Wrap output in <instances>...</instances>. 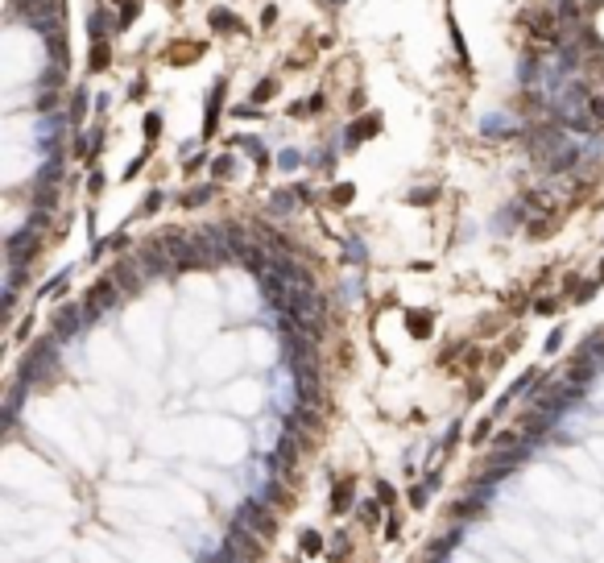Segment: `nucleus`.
Returning <instances> with one entry per match:
<instances>
[{
	"label": "nucleus",
	"mask_w": 604,
	"mask_h": 563,
	"mask_svg": "<svg viewBox=\"0 0 604 563\" xmlns=\"http://www.w3.org/2000/svg\"><path fill=\"white\" fill-rule=\"evenodd\" d=\"M104 67H108V42L99 38L96 46H92V71H104Z\"/></svg>",
	"instance_id": "nucleus-10"
},
{
	"label": "nucleus",
	"mask_w": 604,
	"mask_h": 563,
	"mask_svg": "<svg viewBox=\"0 0 604 563\" xmlns=\"http://www.w3.org/2000/svg\"><path fill=\"white\" fill-rule=\"evenodd\" d=\"M600 278H604V266H600Z\"/></svg>",
	"instance_id": "nucleus-31"
},
{
	"label": "nucleus",
	"mask_w": 604,
	"mask_h": 563,
	"mask_svg": "<svg viewBox=\"0 0 604 563\" xmlns=\"http://www.w3.org/2000/svg\"><path fill=\"white\" fill-rule=\"evenodd\" d=\"M414 203H418V207H427V199H435V191H414Z\"/></svg>",
	"instance_id": "nucleus-29"
},
{
	"label": "nucleus",
	"mask_w": 604,
	"mask_h": 563,
	"mask_svg": "<svg viewBox=\"0 0 604 563\" xmlns=\"http://www.w3.org/2000/svg\"><path fill=\"white\" fill-rule=\"evenodd\" d=\"M397 535H402V522H397V518H389V526H385V539H397Z\"/></svg>",
	"instance_id": "nucleus-27"
},
{
	"label": "nucleus",
	"mask_w": 604,
	"mask_h": 563,
	"mask_svg": "<svg viewBox=\"0 0 604 563\" xmlns=\"http://www.w3.org/2000/svg\"><path fill=\"white\" fill-rule=\"evenodd\" d=\"M534 29H538V38L555 42V25H551V17H534Z\"/></svg>",
	"instance_id": "nucleus-11"
},
{
	"label": "nucleus",
	"mask_w": 604,
	"mask_h": 563,
	"mask_svg": "<svg viewBox=\"0 0 604 563\" xmlns=\"http://www.w3.org/2000/svg\"><path fill=\"white\" fill-rule=\"evenodd\" d=\"M488 431H493V418H484L481 427H476V435H472V443H484V439H488Z\"/></svg>",
	"instance_id": "nucleus-22"
},
{
	"label": "nucleus",
	"mask_w": 604,
	"mask_h": 563,
	"mask_svg": "<svg viewBox=\"0 0 604 563\" xmlns=\"http://www.w3.org/2000/svg\"><path fill=\"white\" fill-rule=\"evenodd\" d=\"M25 373H21V386H29V381H38V377H46L50 368H58V348H54V340H38V348L25 356Z\"/></svg>",
	"instance_id": "nucleus-1"
},
{
	"label": "nucleus",
	"mask_w": 604,
	"mask_h": 563,
	"mask_svg": "<svg viewBox=\"0 0 604 563\" xmlns=\"http://www.w3.org/2000/svg\"><path fill=\"white\" fill-rule=\"evenodd\" d=\"M377 501H381V505H393V489H389L385 481L377 485Z\"/></svg>",
	"instance_id": "nucleus-24"
},
{
	"label": "nucleus",
	"mask_w": 604,
	"mask_h": 563,
	"mask_svg": "<svg viewBox=\"0 0 604 563\" xmlns=\"http://www.w3.org/2000/svg\"><path fill=\"white\" fill-rule=\"evenodd\" d=\"M513 443H517V431H501L497 435V447H513Z\"/></svg>",
	"instance_id": "nucleus-25"
},
{
	"label": "nucleus",
	"mask_w": 604,
	"mask_h": 563,
	"mask_svg": "<svg viewBox=\"0 0 604 563\" xmlns=\"http://www.w3.org/2000/svg\"><path fill=\"white\" fill-rule=\"evenodd\" d=\"M83 319H87V315H79L75 307H62V311L54 315V336H58V340H75V336H79V327H83Z\"/></svg>",
	"instance_id": "nucleus-6"
},
{
	"label": "nucleus",
	"mask_w": 604,
	"mask_h": 563,
	"mask_svg": "<svg viewBox=\"0 0 604 563\" xmlns=\"http://www.w3.org/2000/svg\"><path fill=\"white\" fill-rule=\"evenodd\" d=\"M232 170H236V162H232V158H219V162H216V178H228Z\"/></svg>",
	"instance_id": "nucleus-20"
},
{
	"label": "nucleus",
	"mask_w": 604,
	"mask_h": 563,
	"mask_svg": "<svg viewBox=\"0 0 604 563\" xmlns=\"http://www.w3.org/2000/svg\"><path fill=\"white\" fill-rule=\"evenodd\" d=\"M348 199H352V187H348V182H339L336 191H331V203H336V207H348Z\"/></svg>",
	"instance_id": "nucleus-13"
},
{
	"label": "nucleus",
	"mask_w": 604,
	"mask_h": 563,
	"mask_svg": "<svg viewBox=\"0 0 604 563\" xmlns=\"http://www.w3.org/2000/svg\"><path fill=\"white\" fill-rule=\"evenodd\" d=\"M137 13H141V4H137V0H124V13H121V21H133Z\"/></svg>",
	"instance_id": "nucleus-23"
},
{
	"label": "nucleus",
	"mask_w": 604,
	"mask_h": 563,
	"mask_svg": "<svg viewBox=\"0 0 604 563\" xmlns=\"http://www.w3.org/2000/svg\"><path fill=\"white\" fill-rule=\"evenodd\" d=\"M484 510V493H476V497H468V501H459L456 505V518H472Z\"/></svg>",
	"instance_id": "nucleus-9"
},
{
	"label": "nucleus",
	"mask_w": 604,
	"mask_h": 563,
	"mask_svg": "<svg viewBox=\"0 0 604 563\" xmlns=\"http://www.w3.org/2000/svg\"><path fill=\"white\" fill-rule=\"evenodd\" d=\"M116 290H121V286H116L112 278H108V282H96V286L87 290V307H83V315L96 319V315H104V311H112V307H116Z\"/></svg>",
	"instance_id": "nucleus-3"
},
{
	"label": "nucleus",
	"mask_w": 604,
	"mask_h": 563,
	"mask_svg": "<svg viewBox=\"0 0 604 563\" xmlns=\"http://www.w3.org/2000/svg\"><path fill=\"white\" fill-rule=\"evenodd\" d=\"M361 518H364V522H377V518H381V501H364Z\"/></svg>",
	"instance_id": "nucleus-16"
},
{
	"label": "nucleus",
	"mask_w": 604,
	"mask_h": 563,
	"mask_svg": "<svg viewBox=\"0 0 604 563\" xmlns=\"http://www.w3.org/2000/svg\"><path fill=\"white\" fill-rule=\"evenodd\" d=\"M141 261H137V257H124V261H116V273H112V282H116V286H121L124 294H137L141 290Z\"/></svg>",
	"instance_id": "nucleus-5"
},
{
	"label": "nucleus",
	"mask_w": 604,
	"mask_h": 563,
	"mask_svg": "<svg viewBox=\"0 0 604 563\" xmlns=\"http://www.w3.org/2000/svg\"><path fill=\"white\" fill-rule=\"evenodd\" d=\"M319 547H323V539H319L314 530H307V535H302V551H307V555H314Z\"/></svg>",
	"instance_id": "nucleus-17"
},
{
	"label": "nucleus",
	"mask_w": 604,
	"mask_h": 563,
	"mask_svg": "<svg viewBox=\"0 0 604 563\" xmlns=\"http://www.w3.org/2000/svg\"><path fill=\"white\" fill-rule=\"evenodd\" d=\"M170 248L162 245V241H153V245H145L141 253H137V261H141V270L145 273H166L174 270V257H166Z\"/></svg>",
	"instance_id": "nucleus-4"
},
{
	"label": "nucleus",
	"mask_w": 604,
	"mask_h": 563,
	"mask_svg": "<svg viewBox=\"0 0 604 563\" xmlns=\"http://www.w3.org/2000/svg\"><path fill=\"white\" fill-rule=\"evenodd\" d=\"M298 162H302V158H298L294 149H286V153H282V166H286V170H290V166H298Z\"/></svg>",
	"instance_id": "nucleus-28"
},
{
	"label": "nucleus",
	"mask_w": 604,
	"mask_h": 563,
	"mask_svg": "<svg viewBox=\"0 0 604 563\" xmlns=\"http://www.w3.org/2000/svg\"><path fill=\"white\" fill-rule=\"evenodd\" d=\"M352 493H356V481H339L336 493H331V514H348V505H352Z\"/></svg>",
	"instance_id": "nucleus-7"
},
{
	"label": "nucleus",
	"mask_w": 604,
	"mask_h": 563,
	"mask_svg": "<svg viewBox=\"0 0 604 563\" xmlns=\"http://www.w3.org/2000/svg\"><path fill=\"white\" fill-rule=\"evenodd\" d=\"M559 17H567V21H576V17H580V9H576V0H563V4H559Z\"/></svg>",
	"instance_id": "nucleus-18"
},
{
	"label": "nucleus",
	"mask_w": 604,
	"mask_h": 563,
	"mask_svg": "<svg viewBox=\"0 0 604 563\" xmlns=\"http://www.w3.org/2000/svg\"><path fill=\"white\" fill-rule=\"evenodd\" d=\"M158 207H162V195H158V191H153V195L145 199V212H158Z\"/></svg>",
	"instance_id": "nucleus-30"
},
{
	"label": "nucleus",
	"mask_w": 604,
	"mask_h": 563,
	"mask_svg": "<svg viewBox=\"0 0 604 563\" xmlns=\"http://www.w3.org/2000/svg\"><path fill=\"white\" fill-rule=\"evenodd\" d=\"M83 108H87V92H75V104H71V121H83Z\"/></svg>",
	"instance_id": "nucleus-15"
},
{
	"label": "nucleus",
	"mask_w": 604,
	"mask_h": 563,
	"mask_svg": "<svg viewBox=\"0 0 604 563\" xmlns=\"http://www.w3.org/2000/svg\"><path fill=\"white\" fill-rule=\"evenodd\" d=\"M273 87H278V83H257V92H253V104L269 99V96H273Z\"/></svg>",
	"instance_id": "nucleus-19"
},
{
	"label": "nucleus",
	"mask_w": 604,
	"mask_h": 563,
	"mask_svg": "<svg viewBox=\"0 0 604 563\" xmlns=\"http://www.w3.org/2000/svg\"><path fill=\"white\" fill-rule=\"evenodd\" d=\"M212 25H216V29H241V21L228 17V13H212Z\"/></svg>",
	"instance_id": "nucleus-14"
},
{
	"label": "nucleus",
	"mask_w": 604,
	"mask_h": 563,
	"mask_svg": "<svg viewBox=\"0 0 604 563\" xmlns=\"http://www.w3.org/2000/svg\"><path fill=\"white\" fill-rule=\"evenodd\" d=\"M377 129H381V121H377V116H373V121H364V124H352V133H348V146H361L364 137H368V133H377Z\"/></svg>",
	"instance_id": "nucleus-8"
},
{
	"label": "nucleus",
	"mask_w": 604,
	"mask_h": 563,
	"mask_svg": "<svg viewBox=\"0 0 604 563\" xmlns=\"http://www.w3.org/2000/svg\"><path fill=\"white\" fill-rule=\"evenodd\" d=\"M158 129H162V121H158V116L149 112V116H145V133H149V137H158Z\"/></svg>",
	"instance_id": "nucleus-26"
},
{
	"label": "nucleus",
	"mask_w": 604,
	"mask_h": 563,
	"mask_svg": "<svg viewBox=\"0 0 604 563\" xmlns=\"http://www.w3.org/2000/svg\"><path fill=\"white\" fill-rule=\"evenodd\" d=\"M207 195H212V187H203V191H187V195H182V207H199Z\"/></svg>",
	"instance_id": "nucleus-12"
},
{
	"label": "nucleus",
	"mask_w": 604,
	"mask_h": 563,
	"mask_svg": "<svg viewBox=\"0 0 604 563\" xmlns=\"http://www.w3.org/2000/svg\"><path fill=\"white\" fill-rule=\"evenodd\" d=\"M236 518H241L244 526H253V530H257V535H261V539H273V535H278V518L269 514L265 510V501H257V497H253V501H244L241 510H236Z\"/></svg>",
	"instance_id": "nucleus-2"
},
{
	"label": "nucleus",
	"mask_w": 604,
	"mask_h": 563,
	"mask_svg": "<svg viewBox=\"0 0 604 563\" xmlns=\"http://www.w3.org/2000/svg\"><path fill=\"white\" fill-rule=\"evenodd\" d=\"M427 323H431V315H422V311H414V315H410V327L418 332V336L427 332Z\"/></svg>",
	"instance_id": "nucleus-21"
}]
</instances>
